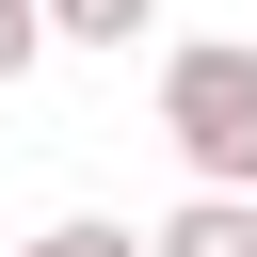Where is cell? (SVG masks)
<instances>
[{
  "label": "cell",
  "mask_w": 257,
  "mask_h": 257,
  "mask_svg": "<svg viewBox=\"0 0 257 257\" xmlns=\"http://www.w3.org/2000/svg\"><path fill=\"white\" fill-rule=\"evenodd\" d=\"M0 257H145V225H112V209H64V225H32V241H0Z\"/></svg>",
  "instance_id": "cell-4"
},
{
  "label": "cell",
  "mask_w": 257,
  "mask_h": 257,
  "mask_svg": "<svg viewBox=\"0 0 257 257\" xmlns=\"http://www.w3.org/2000/svg\"><path fill=\"white\" fill-rule=\"evenodd\" d=\"M48 64V0H0V80H32Z\"/></svg>",
  "instance_id": "cell-5"
},
{
  "label": "cell",
  "mask_w": 257,
  "mask_h": 257,
  "mask_svg": "<svg viewBox=\"0 0 257 257\" xmlns=\"http://www.w3.org/2000/svg\"><path fill=\"white\" fill-rule=\"evenodd\" d=\"M145 32H161V0H48V48H112L128 64Z\"/></svg>",
  "instance_id": "cell-3"
},
{
  "label": "cell",
  "mask_w": 257,
  "mask_h": 257,
  "mask_svg": "<svg viewBox=\"0 0 257 257\" xmlns=\"http://www.w3.org/2000/svg\"><path fill=\"white\" fill-rule=\"evenodd\" d=\"M161 145H177L209 193H257V48H241V32L161 48Z\"/></svg>",
  "instance_id": "cell-1"
},
{
  "label": "cell",
  "mask_w": 257,
  "mask_h": 257,
  "mask_svg": "<svg viewBox=\"0 0 257 257\" xmlns=\"http://www.w3.org/2000/svg\"><path fill=\"white\" fill-rule=\"evenodd\" d=\"M145 257H257V193H209V177H193V193L145 225Z\"/></svg>",
  "instance_id": "cell-2"
}]
</instances>
